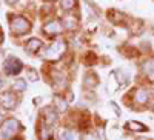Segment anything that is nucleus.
Segmentation results:
<instances>
[{"mask_svg": "<svg viewBox=\"0 0 154 140\" xmlns=\"http://www.w3.org/2000/svg\"><path fill=\"white\" fill-rule=\"evenodd\" d=\"M65 49H66L65 42H62V40H56L54 43H51V45L46 48V51L43 53V57H45L46 60H51V62L59 60V59L63 56V53H65Z\"/></svg>", "mask_w": 154, "mask_h": 140, "instance_id": "nucleus-1", "label": "nucleus"}, {"mask_svg": "<svg viewBox=\"0 0 154 140\" xmlns=\"http://www.w3.org/2000/svg\"><path fill=\"white\" fill-rule=\"evenodd\" d=\"M42 48V42L40 40H37V39H29L26 42V49H28V53H37L38 49Z\"/></svg>", "mask_w": 154, "mask_h": 140, "instance_id": "nucleus-7", "label": "nucleus"}, {"mask_svg": "<svg viewBox=\"0 0 154 140\" xmlns=\"http://www.w3.org/2000/svg\"><path fill=\"white\" fill-rule=\"evenodd\" d=\"M17 0H8V3H16Z\"/></svg>", "mask_w": 154, "mask_h": 140, "instance_id": "nucleus-19", "label": "nucleus"}, {"mask_svg": "<svg viewBox=\"0 0 154 140\" xmlns=\"http://www.w3.org/2000/svg\"><path fill=\"white\" fill-rule=\"evenodd\" d=\"M25 88H26V83H25V80H17V82L14 83V90H17V91H23Z\"/></svg>", "mask_w": 154, "mask_h": 140, "instance_id": "nucleus-15", "label": "nucleus"}, {"mask_svg": "<svg viewBox=\"0 0 154 140\" xmlns=\"http://www.w3.org/2000/svg\"><path fill=\"white\" fill-rule=\"evenodd\" d=\"M63 25H65L68 29H72V28L75 26V19H74L72 16H68V17L63 19Z\"/></svg>", "mask_w": 154, "mask_h": 140, "instance_id": "nucleus-13", "label": "nucleus"}, {"mask_svg": "<svg viewBox=\"0 0 154 140\" xmlns=\"http://www.w3.org/2000/svg\"><path fill=\"white\" fill-rule=\"evenodd\" d=\"M143 72L148 75L149 80H154V60H149L143 65Z\"/></svg>", "mask_w": 154, "mask_h": 140, "instance_id": "nucleus-9", "label": "nucleus"}, {"mask_svg": "<svg viewBox=\"0 0 154 140\" xmlns=\"http://www.w3.org/2000/svg\"><path fill=\"white\" fill-rule=\"evenodd\" d=\"M85 140H96V137H94L93 134H88V135L85 137Z\"/></svg>", "mask_w": 154, "mask_h": 140, "instance_id": "nucleus-18", "label": "nucleus"}, {"mask_svg": "<svg viewBox=\"0 0 154 140\" xmlns=\"http://www.w3.org/2000/svg\"><path fill=\"white\" fill-rule=\"evenodd\" d=\"M74 6H75V0H62V8H63V9L69 11V9L74 8Z\"/></svg>", "mask_w": 154, "mask_h": 140, "instance_id": "nucleus-14", "label": "nucleus"}, {"mask_svg": "<svg viewBox=\"0 0 154 140\" xmlns=\"http://www.w3.org/2000/svg\"><path fill=\"white\" fill-rule=\"evenodd\" d=\"M0 42H2V32H0Z\"/></svg>", "mask_w": 154, "mask_h": 140, "instance_id": "nucleus-20", "label": "nucleus"}, {"mask_svg": "<svg viewBox=\"0 0 154 140\" xmlns=\"http://www.w3.org/2000/svg\"><path fill=\"white\" fill-rule=\"evenodd\" d=\"M20 128V125L16 119H8L2 123V126H0V140H9L12 138L17 131Z\"/></svg>", "mask_w": 154, "mask_h": 140, "instance_id": "nucleus-2", "label": "nucleus"}, {"mask_svg": "<svg viewBox=\"0 0 154 140\" xmlns=\"http://www.w3.org/2000/svg\"><path fill=\"white\" fill-rule=\"evenodd\" d=\"M45 32L46 34H60L62 32V25L59 22H51L45 26Z\"/></svg>", "mask_w": 154, "mask_h": 140, "instance_id": "nucleus-6", "label": "nucleus"}, {"mask_svg": "<svg viewBox=\"0 0 154 140\" xmlns=\"http://www.w3.org/2000/svg\"><path fill=\"white\" fill-rule=\"evenodd\" d=\"M136 100L139 102V103H145V102L148 100V91L146 90H139L136 93Z\"/></svg>", "mask_w": 154, "mask_h": 140, "instance_id": "nucleus-11", "label": "nucleus"}, {"mask_svg": "<svg viewBox=\"0 0 154 140\" xmlns=\"http://www.w3.org/2000/svg\"><path fill=\"white\" fill-rule=\"evenodd\" d=\"M126 126H128L130 129H133V131H146L145 126H143V125H140L139 122H130Z\"/></svg>", "mask_w": 154, "mask_h": 140, "instance_id": "nucleus-12", "label": "nucleus"}, {"mask_svg": "<svg viewBox=\"0 0 154 140\" xmlns=\"http://www.w3.org/2000/svg\"><path fill=\"white\" fill-rule=\"evenodd\" d=\"M17 103V100H16V96L12 94V93H3L2 96H0V105H2L5 109H11V108H14Z\"/></svg>", "mask_w": 154, "mask_h": 140, "instance_id": "nucleus-5", "label": "nucleus"}, {"mask_svg": "<svg viewBox=\"0 0 154 140\" xmlns=\"http://www.w3.org/2000/svg\"><path fill=\"white\" fill-rule=\"evenodd\" d=\"M34 74H35V72L31 69V71H29V79H31V80H35V79H37V75H34Z\"/></svg>", "mask_w": 154, "mask_h": 140, "instance_id": "nucleus-17", "label": "nucleus"}, {"mask_svg": "<svg viewBox=\"0 0 154 140\" xmlns=\"http://www.w3.org/2000/svg\"><path fill=\"white\" fill-rule=\"evenodd\" d=\"M60 140H79V135L72 129H63L60 132Z\"/></svg>", "mask_w": 154, "mask_h": 140, "instance_id": "nucleus-8", "label": "nucleus"}, {"mask_svg": "<svg viewBox=\"0 0 154 140\" xmlns=\"http://www.w3.org/2000/svg\"><path fill=\"white\" fill-rule=\"evenodd\" d=\"M23 65H22V62L16 57H9L6 62H5V72L9 74V75H16L22 71Z\"/></svg>", "mask_w": 154, "mask_h": 140, "instance_id": "nucleus-4", "label": "nucleus"}, {"mask_svg": "<svg viewBox=\"0 0 154 140\" xmlns=\"http://www.w3.org/2000/svg\"><path fill=\"white\" fill-rule=\"evenodd\" d=\"M51 134H53L51 128H49L46 123H43V125L40 126V138H42V140H48V138H51Z\"/></svg>", "mask_w": 154, "mask_h": 140, "instance_id": "nucleus-10", "label": "nucleus"}, {"mask_svg": "<svg viewBox=\"0 0 154 140\" xmlns=\"http://www.w3.org/2000/svg\"><path fill=\"white\" fill-rule=\"evenodd\" d=\"M56 102H57V105L60 106V109H63V111H65V109H66V103H65V102H60L59 99H57Z\"/></svg>", "mask_w": 154, "mask_h": 140, "instance_id": "nucleus-16", "label": "nucleus"}, {"mask_svg": "<svg viewBox=\"0 0 154 140\" xmlns=\"http://www.w3.org/2000/svg\"><path fill=\"white\" fill-rule=\"evenodd\" d=\"M11 31L14 32V34H17V35H20V34H25V32H28L29 29H31V25H29V22L25 19V17H20V16H16V17H12L11 19Z\"/></svg>", "mask_w": 154, "mask_h": 140, "instance_id": "nucleus-3", "label": "nucleus"}]
</instances>
